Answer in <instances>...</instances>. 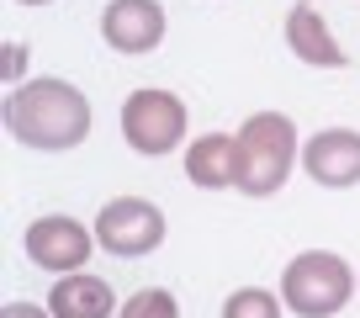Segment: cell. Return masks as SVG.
<instances>
[{
    "label": "cell",
    "mask_w": 360,
    "mask_h": 318,
    "mask_svg": "<svg viewBox=\"0 0 360 318\" xmlns=\"http://www.w3.org/2000/svg\"><path fill=\"white\" fill-rule=\"evenodd\" d=\"M6 127H11L16 144L37 148V154H64V148L85 144L90 101L69 80H27L6 101Z\"/></svg>",
    "instance_id": "obj_1"
},
{
    "label": "cell",
    "mask_w": 360,
    "mask_h": 318,
    "mask_svg": "<svg viewBox=\"0 0 360 318\" xmlns=\"http://www.w3.org/2000/svg\"><path fill=\"white\" fill-rule=\"evenodd\" d=\"M297 127L281 112H259L233 133V186L244 196H276L292 175Z\"/></svg>",
    "instance_id": "obj_2"
},
{
    "label": "cell",
    "mask_w": 360,
    "mask_h": 318,
    "mask_svg": "<svg viewBox=\"0 0 360 318\" xmlns=\"http://www.w3.org/2000/svg\"><path fill=\"white\" fill-rule=\"evenodd\" d=\"M355 297V271L328 250H307L286 265L281 276V303L302 318H328Z\"/></svg>",
    "instance_id": "obj_3"
},
{
    "label": "cell",
    "mask_w": 360,
    "mask_h": 318,
    "mask_svg": "<svg viewBox=\"0 0 360 318\" xmlns=\"http://www.w3.org/2000/svg\"><path fill=\"white\" fill-rule=\"evenodd\" d=\"M96 244L106 255H122V260L154 255L165 244V212L154 202H143V196H117L96 217Z\"/></svg>",
    "instance_id": "obj_4"
},
{
    "label": "cell",
    "mask_w": 360,
    "mask_h": 318,
    "mask_svg": "<svg viewBox=\"0 0 360 318\" xmlns=\"http://www.w3.org/2000/svg\"><path fill=\"white\" fill-rule=\"evenodd\" d=\"M122 133L138 154H169L186 138V106L169 91H133L122 101Z\"/></svg>",
    "instance_id": "obj_5"
},
{
    "label": "cell",
    "mask_w": 360,
    "mask_h": 318,
    "mask_svg": "<svg viewBox=\"0 0 360 318\" xmlns=\"http://www.w3.org/2000/svg\"><path fill=\"white\" fill-rule=\"evenodd\" d=\"M90 234L75 223V217H37L32 228H27V260L32 265H43V271H58V276H69V271H79V265L90 260Z\"/></svg>",
    "instance_id": "obj_6"
},
{
    "label": "cell",
    "mask_w": 360,
    "mask_h": 318,
    "mask_svg": "<svg viewBox=\"0 0 360 318\" xmlns=\"http://www.w3.org/2000/svg\"><path fill=\"white\" fill-rule=\"evenodd\" d=\"M302 165L328 191L355 186L360 181V133H349V127H323V133H313L307 148H302Z\"/></svg>",
    "instance_id": "obj_7"
},
{
    "label": "cell",
    "mask_w": 360,
    "mask_h": 318,
    "mask_svg": "<svg viewBox=\"0 0 360 318\" xmlns=\"http://www.w3.org/2000/svg\"><path fill=\"white\" fill-rule=\"evenodd\" d=\"M101 37L117 53H154L165 43V11L159 0H112L101 16Z\"/></svg>",
    "instance_id": "obj_8"
},
{
    "label": "cell",
    "mask_w": 360,
    "mask_h": 318,
    "mask_svg": "<svg viewBox=\"0 0 360 318\" xmlns=\"http://www.w3.org/2000/svg\"><path fill=\"white\" fill-rule=\"evenodd\" d=\"M286 48L313 69H339L345 64V48L334 43V32L323 27V16H318L313 6H297V11L286 16Z\"/></svg>",
    "instance_id": "obj_9"
},
{
    "label": "cell",
    "mask_w": 360,
    "mask_h": 318,
    "mask_svg": "<svg viewBox=\"0 0 360 318\" xmlns=\"http://www.w3.org/2000/svg\"><path fill=\"white\" fill-rule=\"evenodd\" d=\"M112 307H117L112 286L96 281V276H79V271L58 276V286L48 292V313L53 318H106Z\"/></svg>",
    "instance_id": "obj_10"
},
{
    "label": "cell",
    "mask_w": 360,
    "mask_h": 318,
    "mask_svg": "<svg viewBox=\"0 0 360 318\" xmlns=\"http://www.w3.org/2000/svg\"><path fill=\"white\" fill-rule=\"evenodd\" d=\"M186 175H191V186H202V191L233 186V138L228 133L196 138V144L186 148Z\"/></svg>",
    "instance_id": "obj_11"
},
{
    "label": "cell",
    "mask_w": 360,
    "mask_h": 318,
    "mask_svg": "<svg viewBox=\"0 0 360 318\" xmlns=\"http://www.w3.org/2000/svg\"><path fill=\"white\" fill-rule=\"evenodd\" d=\"M223 318H281V303L265 292V286H244L223 303Z\"/></svg>",
    "instance_id": "obj_12"
},
{
    "label": "cell",
    "mask_w": 360,
    "mask_h": 318,
    "mask_svg": "<svg viewBox=\"0 0 360 318\" xmlns=\"http://www.w3.org/2000/svg\"><path fill=\"white\" fill-rule=\"evenodd\" d=\"M122 318H180V307H175V297H169V292L148 286V292H138V297H127V303H122Z\"/></svg>",
    "instance_id": "obj_13"
},
{
    "label": "cell",
    "mask_w": 360,
    "mask_h": 318,
    "mask_svg": "<svg viewBox=\"0 0 360 318\" xmlns=\"http://www.w3.org/2000/svg\"><path fill=\"white\" fill-rule=\"evenodd\" d=\"M0 318H53V313H43V307H32V303H6Z\"/></svg>",
    "instance_id": "obj_14"
},
{
    "label": "cell",
    "mask_w": 360,
    "mask_h": 318,
    "mask_svg": "<svg viewBox=\"0 0 360 318\" xmlns=\"http://www.w3.org/2000/svg\"><path fill=\"white\" fill-rule=\"evenodd\" d=\"M22 6H48V0H22Z\"/></svg>",
    "instance_id": "obj_15"
}]
</instances>
